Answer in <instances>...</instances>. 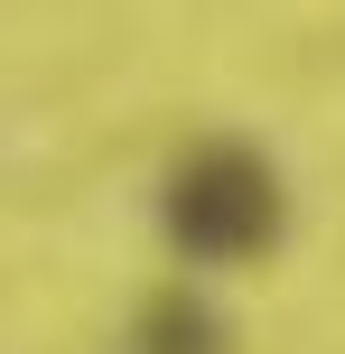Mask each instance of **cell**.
<instances>
[{
    "mask_svg": "<svg viewBox=\"0 0 345 354\" xmlns=\"http://www.w3.org/2000/svg\"><path fill=\"white\" fill-rule=\"evenodd\" d=\"M140 354H234V336H224V317L196 289H159L140 317Z\"/></svg>",
    "mask_w": 345,
    "mask_h": 354,
    "instance_id": "7a4b0ae2",
    "label": "cell"
},
{
    "mask_svg": "<svg viewBox=\"0 0 345 354\" xmlns=\"http://www.w3.org/2000/svg\"><path fill=\"white\" fill-rule=\"evenodd\" d=\"M159 224L178 243V261L196 270H243L261 252H280L290 233V196H280V168L261 159L252 140H205L168 168V196H159Z\"/></svg>",
    "mask_w": 345,
    "mask_h": 354,
    "instance_id": "6da1fadb",
    "label": "cell"
}]
</instances>
